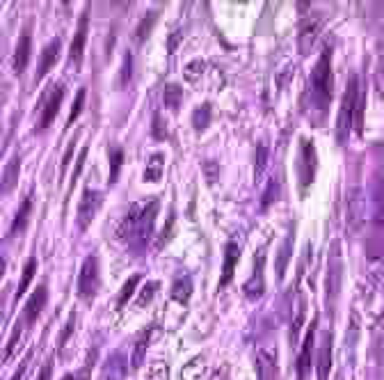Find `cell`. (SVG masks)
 <instances>
[{
  "mask_svg": "<svg viewBox=\"0 0 384 380\" xmlns=\"http://www.w3.org/2000/svg\"><path fill=\"white\" fill-rule=\"evenodd\" d=\"M130 74H133V55L126 53V55H124V69H121V85H126V83H128Z\"/></svg>",
  "mask_w": 384,
  "mask_h": 380,
  "instance_id": "cell-44",
  "label": "cell"
},
{
  "mask_svg": "<svg viewBox=\"0 0 384 380\" xmlns=\"http://www.w3.org/2000/svg\"><path fill=\"white\" fill-rule=\"evenodd\" d=\"M30 48H32V37H30V32L25 30L21 37H19V41H16V48H14V55H12V69H14V74H23V69L28 67Z\"/></svg>",
  "mask_w": 384,
  "mask_h": 380,
  "instance_id": "cell-15",
  "label": "cell"
},
{
  "mask_svg": "<svg viewBox=\"0 0 384 380\" xmlns=\"http://www.w3.org/2000/svg\"><path fill=\"white\" fill-rule=\"evenodd\" d=\"M302 321H304V298H302L300 291H295V298H293V325H291V341L293 344L298 341Z\"/></svg>",
  "mask_w": 384,
  "mask_h": 380,
  "instance_id": "cell-25",
  "label": "cell"
},
{
  "mask_svg": "<svg viewBox=\"0 0 384 380\" xmlns=\"http://www.w3.org/2000/svg\"><path fill=\"white\" fill-rule=\"evenodd\" d=\"M34 271H37V259L30 257L28 262H25V266H23V275H21L19 289H16V300L25 296V291H28V284H30L32 278H34Z\"/></svg>",
  "mask_w": 384,
  "mask_h": 380,
  "instance_id": "cell-26",
  "label": "cell"
},
{
  "mask_svg": "<svg viewBox=\"0 0 384 380\" xmlns=\"http://www.w3.org/2000/svg\"><path fill=\"white\" fill-rule=\"evenodd\" d=\"M101 206H103V193L87 188L85 193H83L81 206H78V227H81V229L90 227V222L94 220V215L99 213Z\"/></svg>",
  "mask_w": 384,
  "mask_h": 380,
  "instance_id": "cell-9",
  "label": "cell"
},
{
  "mask_svg": "<svg viewBox=\"0 0 384 380\" xmlns=\"http://www.w3.org/2000/svg\"><path fill=\"white\" fill-rule=\"evenodd\" d=\"M318 30H320V21L318 16H304V21L300 25V39H298V48L302 55H309L311 48L316 46L318 41Z\"/></svg>",
  "mask_w": 384,
  "mask_h": 380,
  "instance_id": "cell-12",
  "label": "cell"
},
{
  "mask_svg": "<svg viewBox=\"0 0 384 380\" xmlns=\"http://www.w3.org/2000/svg\"><path fill=\"white\" fill-rule=\"evenodd\" d=\"M146 380H170V367L167 362H153V365L149 367V371H146Z\"/></svg>",
  "mask_w": 384,
  "mask_h": 380,
  "instance_id": "cell-34",
  "label": "cell"
},
{
  "mask_svg": "<svg viewBox=\"0 0 384 380\" xmlns=\"http://www.w3.org/2000/svg\"><path fill=\"white\" fill-rule=\"evenodd\" d=\"M48 376H50V365L43 367V371H41V378H39V380H48Z\"/></svg>",
  "mask_w": 384,
  "mask_h": 380,
  "instance_id": "cell-48",
  "label": "cell"
},
{
  "mask_svg": "<svg viewBox=\"0 0 384 380\" xmlns=\"http://www.w3.org/2000/svg\"><path fill=\"white\" fill-rule=\"evenodd\" d=\"M291 250H293V234L286 236V243L282 245L277 255V280L282 282L284 280V273H286V266H288V257H291Z\"/></svg>",
  "mask_w": 384,
  "mask_h": 380,
  "instance_id": "cell-27",
  "label": "cell"
},
{
  "mask_svg": "<svg viewBox=\"0 0 384 380\" xmlns=\"http://www.w3.org/2000/svg\"><path fill=\"white\" fill-rule=\"evenodd\" d=\"M76 142H78V135L74 137L71 142H69V149H67V154H64V161H62V175H64V170L69 168V158H71V151H74V147H76Z\"/></svg>",
  "mask_w": 384,
  "mask_h": 380,
  "instance_id": "cell-47",
  "label": "cell"
},
{
  "mask_svg": "<svg viewBox=\"0 0 384 380\" xmlns=\"http://www.w3.org/2000/svg\"><path fill=\"white\" fill-rule=\"evenodd\" d=\"M174 220H177V213H174V209H172V213H170V218H167V222H165V227H163V236H160V240H158V247H163L167 240L172 238V227H174Z\"/></svg>",
  "mask_w": 384,
  "mask_h": 380,
  "instance_id": "cell-41",
  "label": "cell"
},
{
  "mask_svg": "<svg viewBox=\"0 0 384 380\" xmlns=\"http://www.w3.org/2000/svg\"><path fill=\"white\" fill-rule=\"evenodd\" d=\"M190 296H192V278L188 273H183L172 284V300L181 302V305H188Z\"/></svg>",
  "mask_w": 384,
  "mask_h": 380,
  "instance_id": "cell-23",
  "label": "cell"
},
{
  "mask_svg": "<svg viewBox=\"0 0 384 380\" xmlns=\"http://www.w3.org/2000/svg\"><path fill=\"white\" fill-rule=\"evenodd\" d=\"M103 376H106V380H124L126 376V358L121 355L119 351L110 353L106 365H103Z\"/></svg>",
  "mask_w": 384,
  "mask_h": 380,
  "instance_id": "cell-21",
  "label": "cell"
},
{
  "mask_svg": "<svg viewBox=\"0 0 384 380\" xmlns=\"http://www.w3.org/2000/svg\"><path fill=\"white\" fill-rule=\"evenodd\" d=\"M121 161H124V151L117 149V147H112L110 149V184H115L117 177H119Z\"/></svg>",
  "mask_w": 384,
  "mask_h": 380,
  "instance_id": "cell-35",
  "label": "cell"
},
{
  "mask_svg": "<svg viewBox=\"0 0 384 380\" xmlns=\"http://www.w3.org/2000/svg\"><path fill=\"white\" fill-rule=\"evenodd\" d=\"M156 21H158V12H146L144 19L137 23L135 39H137V41H144L146 37H149V32H151V28L156 25Z\"/></svg>",
  "mask_w": 384,
  "mask_h": 380,
  "instance_id": "cell-30",
  "label": "cell"
},
{
  "mask_svg": "<svg viewBox=\"0 0 384 380\" xmlns=\"http://www.w3.org/2000/svg\"><path fill=\"white\" fill-rule=\"evenodd\" d=\"M60 39H53L50 44L41 50V55H39V65H37V81H41L43 76H46L50 69L55 67V62L60 60Z\"/></svg>",
  "mask_w": 384,
  "mask_h": 380,
  "instance_id": "cell-17",
  "label": "cell"
},
{
  "mask_svg": "<svg viewBox=\"0 0 384 380\" xmlns=\"http://www.w3.org/2000/svg\"><path fill=\"white\" fill-rule=\"evenodd\" d=\"M153 337H158V327H156V325H149L146 330H142V334H139V339L135 341L133 358H130V365H133L135 369H137V367H142L144 355H146V351H149V344H151Z\"/></svg>",
  "mask_w": 384,
  "mask_h": 380,
  "instance_id": "cell-18",
  "label": "cell"
},
{
  "mask_svg": "<svg viewBox=\"0 0 384 380\" xmlns=\"http://www.w3.org/2000/svg\"><path fill=\"white\" fill-rule=\"evenodd\" d=\"M371 211H369V234H366V252L369 259H384V168L371 179Z\"/></svg>",
  "mask_w": 384,
  "mask_h": 380,
  "instance_id": "cell-3",
  "label": "cell"
},
{
  "mask_svg": "<svg viewBox=\"0 0 384 380\" xmlns=\"http://www.w3.org/2000/svg\"><path fill=\"white\" fill-rule=\"evenodd\" d=\"M238 257H240V250L238 245L229 240L224 247V266H222V278H220V289H224L226 284L231 282L233 278V271H235V264H238Z\"/></svg>",
  "mask_w": 384,
  "mask_h": 380,
  "instance_id": "cell-20",
  "label": "cell"
},
{
  "mask_svg": "<svg viewBox=\"0 0 384 380\" xmlns=\"http://www.w3.org/2000/svg\"><path fill=\"white\" fill-rule=\"evenodd\" d=\"M316 170H318V156L316 149H313V142L309 137H302L300 140V158H298V177H300V193H304L316 179Z\"/></svg>",
  "mask_w": 384,
  "mask_h": 380,
  "instance_id": "cell-6",
  "label": "cell"
},
{
  "mask_svg": "<svg viewBox=\"0 0 384 380\" xmlns=\"http://www.w3.org/2000/svg\"><path fill=\"white\" fill-rule=\"evenodd\" d=\"M156 291H158V282H149L146 287L142 289V293L137 296V307H146L151 302V298L156 296Z\"/></svg>",
  "mask_w": 384,
  "mask_h": 380,
  "instance_id": "cell-38",
  "label": "cell"
},
{
  "mask_svg": "<svg viewBox=\"0 0 384 380\" xmlns=\"http://www.w3.org/2000/svg\"><path fill=\"white\" fill-rule=\"evenodd\" d=\"M62 380H76V378H74V376H64Z\"/></svg>",
  "mask_w": 384,
  "mask_h": 380,
  "instance_id": "cell-49",
  "label": "cell"
},
{
  "mask_svg": "<svg viewBox=\"0 0 384 380\" xmlns=\"http://www.w3.org/2000/svg\"><path fill=\"white\" fill-rule=\"evenodd\" d=\"M313 337H316V321L309 325L307 334H304L302 351L298 355V380H309L311 365H313Z\"/></svg>",
  "mask_w": 384,
  "mask_h": 380,
  "instance_id": "cell-10",
  "label": "cell"
},
{
  "mask_svg": "<svg viewBox=\"0 0 384 380\" xmlns=\"http://www.w3.org/2000/svg\"><path fill=\"white\" fill-rule=\"evenodd\" d=\"M21 330H23V321H19V323L14 325V332H12L10 341H7V348H5V353H3V360H5V362L12 358V353H14V348H16V341H19V337H21Z\"/></svg>",
  "mask_w": 384,
  "mask_h": 380,
  "instance_id": "cell-39",
  "label": "cell"
},
{
  "mask_svg": "<svg viewBox=\"0 0 384 380\" xmlns=\"http://www.w3.org/2000/svg\"><path fill=\"white\" fill-rule=\"evenodd\" d=\"M46 300H48V289H46V282L39 284L37 289H34V293L28 298V307H25V312H23V318L21 321L28 323V327L37 321V316L41 314V309L46 307Z\"/></svg>",
  "mask_w": 384,
  "mask_h": 380,
  "instance_id": "cell-14",
  "label": "cell"
},
{
  "mask_svg": "<svg viewBox=\"0 0 384 380\" xmlns=\"http://www.w3.org/2000/svg\"><path fill=\"white\" fill-rule=\"evenodd\" d=\"M87 25H90V16H87V12L83 14L81 23H78V30H76V37L71 41V53H69V57H71V62L78 67L83 60V53H85V41H87Z\"/></svg>",
  "mask_w": 384,
  "mask_h": 380,
  "instance_id": "cell-19",
  "label": "cell"
},
{
  "mask_svg": "<svg viewBox=\"0 0 384 380\" xmlns=\"http://www.w3.org/2000/svg\"><path fill=\"white\" fill-rule=\"evenodd\" d=\"M279 197V177H273V181L268 184V190L263 193V206H270Z\"/></svg>",
  "mask_w": 384,
  "mask_h": 380,
  "instance_id": "cell-40",
  "label": "cell"
},
{
  "mask_svg": "<svg viewBox=\"0 0 384 380\" xmlns=\"http://www.w3.org/2000/svg\"><path fill=\"white\" fill-rule=\"evenodd\" d=\"M64 94H67V88L62 83H53L46 90V94H43V99H41V115H39V124H37L39 131H43V128H48L53 124L55 115L60 112V106H62Z\"/></svg>",
  "mask_w": 384,
  "mask_h": 380,
  "instance_id": "cell-8",
  "label": "cell"
},
{
  "mask_svg": "<svg viewBox=\"0 0 384 380\" xmlns=\"http://www.w3.org/2000/svg\"><path fill=\"white\" fill-rule=\"evenodd\" d=\"M85 158H87V149H83V151H81V156H78V165H76L74 177H71V190H74V186H76L78 177H81V170H83V165H85Z\"/></svg>",
  "mask_w": 384,
  "mask_h": 380,
  "instance_id": "cell-45",
  "label": "cell"
},
{
  "mask_svg": "<svg viewBox=\"0 0 384 380\" xmlns=\"http://www.w3.org/2000/svg\"><path fill=\"white\" fill-rule=\"evenodd\" d=\"M151 133L156 140H165V135H167V131H165V122H163V117L156 112L153 115V126H151Z\"/></svg>",
  "mask_w": 384,
  "mask_h": 380,
  "instance_id": "cell-42",
  "label": "cell"
},
{
  "mask_svg": "<svg viewBox=\"0 0 384 380\" xmlns=\"http://www.w3.org/2000/svg\"><path fill=\"white\" fill-rule=\"evenodd\" d=\"M304 101H307V115L311 117V122L316 126L325 124L331 101V48L322 50L320 60L313 67Z\"/></svg>",
  "mask_w": 384,
  "mask_h": 380,
  "instance_id": "cell-1",
  "label": "cell"
},
{
  "mask_svg": "<svg viewBox=\"0 0 384 380\" xmlns=\"http://www.w3.org/2000/svg\"><path fill=\"white\" fill-rule=\"evenodd\" d=\"M163 101H165V106H167L170 110H179L181 101H183V88H181V85L170 83L167 88H165Z\"/></svg>",
  "mask_w": 384,
  "mask_h": 380,
  "instance_id": "cell-28",
  "label": "cell"
},
{
  "mask_svg": "<svg viewBox=\"0 0 384 380\" xmlns=\"http://www.w3.org/2000/svg\"><path fill=\"white\" fill-rule=\"evenodd\" d=\"M85 88L83 90H78L76 94V101H74V110H71V117H69V124H74V119L81 115V108H83V103H85Z\"/></svg>",
  "mask_w": 384,
  "mask_h": 380,
  "instance_id": "cell-43",
  "label": "cell"
},
{
  "mask_svg": "<svg viewBox=\"0 0 384 380\" xmlns=\"http://www.w3.org/2000/svg\"><path fill=\"white\" fill-rule=\"evenodd\" d=\"M204 67H206L204 60H195V62H190V65L186 67V81L197 83V81H199V76L204 74Z\"/></svg>",
  "mask_w": 384,
  "mask_h": 380,
  "instance_id": "cell-37",
  "label": "cell"
},
{
  "mask_svg": "<svg viewBox=\"0 0 384 380\" xmlns=\"http://www.w3.org/2000/svg\"><path fill=\"white\" fill-rule=\"evenodd\" d=\"M158 200H144L137 202L128 209L124 222H121L119 236L126 240L133 255H142L146 245H149L151 234H153V218L158 213Z\"/></svg>",
  "mask_w": 384,
  "mask_h": 380,
  "instance_id": "cell-2",
  "label": "cell"
},
{
  "mask_svg": "<svg viewBox=\"0 0 384 380\" xmlns=\"http://www.w3.org/2000/svg\"><path fill=\"white\" fill-rule=\"evenodd\" d=\"M341 243L334 240L329 247V259H327V278H325V302L327 309L334 312V302L338 291H341Z\"/></svg>",
  "mask_w": 384,
  "mask_h": 380,
  "instance_id": "cell-5",
  "label": "cell"
},
{
  "mask_svg": "<svg viewBox=\"0 0 384 380\" xmlns=\"http://www.w3.org/2000/svg\"><path fill=\"white\" fill-rule=\"evenodd\" d=\"M266 165H268V144L261 142L256 147V181H261V177H263Z\"/></svg>",
  "mask_w": 384,
  "mask_h": 380,
  "instance_id": "cell-36",
  "label": "cell"
},
{
  "mask_svg": "<svg viewBox=\"0 0 384 380\" xmlns=\"http://www.w3.org/2000/svg\"><path fill=\"white\" fill-rule=\"evenodd\" d=\"M256 369H259V380H277V348L275 344H268L266 348H259L256 355Z\"/></svg>",
  "mask_w": 384,
  "mask_h": 380,
  "instance_id": "cell-11",
  "label": "cell"
},
{
  "mask_svg": "<svg viewBox=\"0 0 384 380\" xmlns=\"http://www.w3.org/2000/svg\"><path fill=\"white\" fill-rule=\"evenodd\" d=\"M263 252H256L254 257V273H252V278L245 282V296L249 300H259L261 296L266 293V280H263Z\"/></svg>",
  "mask_w": 384,
  "mask_h": 380,
  "instance_id": "cell-13",
  "label": "cell"
},
{
  "mask_svg": "<svg viewBox=\"0 0 384 380\" xmlns=\"http://www.w3.org/2000/svg\"><path fill=\"white\" fill-rule=\"evenodd\" d=\"M30 209H32V197H25V200L21 202V206H19V211H16V215H14V220H12V227H10L12 236L21 234V231L28 229Z\"/></svg>",
  "mask_w": 384,
  "mask_h": 380,
  "instance_id": "cell-24",
  "label": "cell"
},
{
  "mask_svg": "<svg viewBox=\"0 0 384 380\" xmlns=\"http://www.w3.org/2000/svg\"><path fill=\"white\" fill-rule=\"evenodd\" d=\"M338 380H341V378H338Z\"/></svg>",
  "mask_w": 384,
  "mask_h": 380,
  "instance_id": "cell-50",
  "label": "cell"
},
{
  "mask_svg": "<svg viewBox=\"0 0 384 380\" xmlns=\"http://www.w3.org/2000/svg\"><path fill=\"white\" fill-rule=\"evenodd\" d=\"M16 175H19V158H12V163L5 168V175H3V193L5 195L16 186Z\"/></svg>",
  "mask_w": 384,
  "mask_h": 380,
  "instance_id": "cell-33",
  "label": "cell"
},
{
  "mask_svg": "<svg viewBox=\"0 0 384 380\" xmlns=\"http://www.w3.org/2000/svg\"><path fill=\"white\" fill-rule=\"evenodd\" d=\"M101 287V273H99V259L90 255L81 266V275H78V296L90 300L96 296Z\"/></svg>",
  "mask_w": 384,
  "mask_h": 380,
  "instance_id": "cell-7",
  "label": "cell"
},
{
  "mask_svg": "<svg viewBox=\"0 0 384 380\" xmlns=\"http://www.w3.org/2000/svg\"><path fill=\"white\" fill-rule=\"evenodd\" d=\"M160 175H163V154H156V156L149 158V168L144 172V181H160Z\"/></svg>",
  "mask_w": 384,
  "mask_h": 380,
  "instance_id": "cell-32",
  "label": "cell"
},
{
  "mask_svg": "<svg viewBox=\"0 0 384 380\" xmlns=\"http://www.w3.org/2000/svg\"><path fill=\"white\" fill-rule=\"evenodd\" d=\"M375 360H378V367H380L382 376H384V339H380L378 344H375Z\"/></svg>",
  "mask_w": 384,
  "mask_h": 380,
  "instance_id": "cell-46",
  "label": "cell"
},
{
  "mask_svg": "<svg viewBox=\"0 0 384 380\" xmlns=\"http://www.w3.org/2000/svg\"><path fill=\"white\" fill-rule=\"evenodd\" d=\"M316 371H318V380H327L331 371V332H325L320 339L318 355H316Z\"/></svg>",
  "mask_w": 384,
  "mask_h": 380,
  "instance_id": "cell-16",
  "label": "cell"
},
{
  "mask_svg": "<svg viewBox=\"0 0 384 380\" xmlns=\"http://www.w3.org/2000/svg\"><path fill=\"white\" fill-rule=\"evenodd\" d=\"M192 124H195V131L199 133L211 124V103H202L197 110H192Z\"/></svg>",
  "mask_w": 384,
  "mask_h": 380,
  "instance_id": "cell-29",
  "label": "cell"
},
{
  "mask_svg": "<svg viewBox=\"0 0 384 380\" xmlns=\"http://www.w3.org/2000/svg\"><path fill=\"white\" fill-rule=\"evenodd\" d=\"M362 103H364V92L359 90V79L352 74L350 81H348V90L343 94V103H341V110H338V119H336V142L338 144H345L352 126L359 128Z\"/></svg>",
  "mask_w": 384,
  "mask_h": 380,
  "instance_id": "cell-4",
  "label": "cell"
},
{
  "mask_svg": "<svg viewBox=\"0 0 384 380\" xmlns=\"http://www.w3.org/2000/svg\"><path fill=\"white\" fill-rule=\"evenodd\" d=\"M208 374V365L204 355L192 358L186 367L181 369V380H204Z\"/></svg>",
  "mask_w": 384,
  "mask_h": 380,
  "instance_id": "cell-22",
  "label": "cell"
},
{
  "mask_svg": "<svg viewBox=\"0 0 384 380\" xmlns=\"http://www.w3.org/2000/svg\"><path fill=\"white\" fill-rule=\"evenodd\" d=\"M139 280H142V275H133V278H128V280H126V284L121 287V293H119V298H117V309L126 307V302H128V298L135 293Z\"/></svg>",
  "mask_w": 384,
  "mask_h": 380,
  "instance_id": "cell-31",
  "label": "cell"
}]
</instances>
